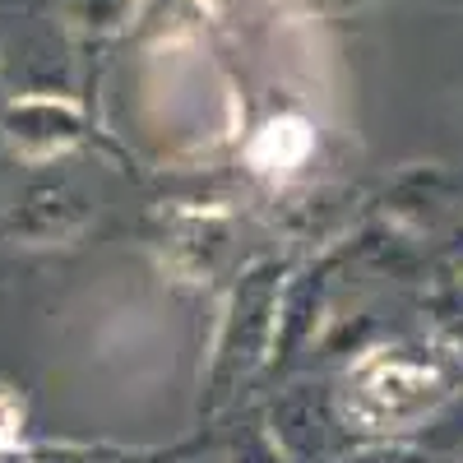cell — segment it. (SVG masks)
Returning <instances> with one entry per match:
<instances>
[{
	"label": "cell",
	"instance_id": "obj_1",
	"mask_svg": "<svg viewBox=\"0 0 463 463\" xmlns=\"http://www.w3.org/2000/svg\"><path fill=\"white\" fill-rule=\"evenodd\" d=\"M449 394V375L427 362L408 357L403 347H380L362 357L347 384V421L362 431H412L440 399Z\"/></svg>",
	"mask_w": 463,
	"mask_h": 463
},
{
	"label": "cell",
	"instance_id": "obj_2",
	"mask_svg": "<svg viewBox=\"0 0 463 463\" xmlns=\"http://www.w3.org/2000/svg\"><path fill=\"white\" fill-rule=\"evenodd\" d=\"M279 320H283V274L279 264H255L241 279L232 311L222 320L218 366L250 371L269 353V343H279Z\"/></svg>",
	"mask_w": 463,
	"mask_h": 463
},
{
	"label": "cell",
	"instance_id": "obj_3",
	"mask_svg": "<svg viewBox=\"0 0 463 463\" xmlns=\"http://www.w3.org/2000/svg\"><path fill=\"white\" fill-rule=\"evenodd\" d=\"M5 135L28 158H52L84 135V116L56 93H28L5 111Z\"/></svg>",
	"mask_w": 463,
	"mask_h": 463
},
{
	"label": "cell",
	"instance_id": "obj_4",
	"mask_svg": "<svg viewBox=\"0 0 463 463\" xmlns=\"http://www.w3.org/2000/svg\"><path fill=\"white\" fill-rule=\"evenodd\" d=\"M306 153H311V130L301 121H269L250 144V163L260 172H292Z\"/></svg>",
	"mask_w": 463,
	"mask_h": 463
},
{
	"label": "cell",
	"instance_id": "obj_5",
	"mask_svg": "<svg viewBox=\"0 0 463 463\" xmlns=\"http://www.w3.org/2000/svg\"><path fill=\"white\" fill-rule=\"evenodd\" d=\"M412 440L431 454H449L458 458L463 454V390H449L427 417L412 427Z\"/></svg>",
	"mask_w": 463,
	"mask_h": 463
},
{
	"label": "cell",
	"instance_id": "obj_6",
	"mask_svg": "<svg viewBox=\"0 0 463 463\" xmlns=\"http://www.w3.org/2000/svg\"><path fill=\"white\" fill-rule=\"evenodd\" d=\"M135 10V0H65V19L89 33H111L121 28Z\"/></svg>",
	"mask_w": 463,
	"mask_h": 463
},
{
	"label": "cell",
	"instance_id": "obj_7",
	"mask_svg": "<svg viewBox=\"0 0 463 463\" xmlns=\"http://www.w3.org/2000/svg\"><path fill=\"white\" fill-rule=\"evenodd\" d=\"M431 325H436V343L449 357H463V288H449L431 301Z\"/></svg>",
	"mask_w": 463,
	"mask_h": 463
},
{
	"label": "cell",
	"instance_id": "obj_8",
	"mask_svg": "<svg viewBox=\"0 0 463 463\" xmlns=\"http://www.w3.org/2000/svg\"><path fill=\"white\" fill-rule=\"evenodd\" d=\"M338 463H436V454L421 449L417 440H375L366 449L343 454Z\"/></svg>",
	"mask_w": 463,
	"mask_h": 463
},
{
	"label": "cell",
	"instance_id": "obj_9",
	"mask_svg": "<svg viewBox=\"0 0 463 463\" xmlns=\"http://www.w3.org/2000/svg\"><path fill=\"white\" fill-rule=\"evenodd\" d=\"M19 445V403L10 394H0V449Z\"/></svg>",
	"mask_w": 463,
	"mask_h": 463
},
{
	"label": "cell",
	"instance_id": "obj_10",
	"mask_svg": "<svg viewBox=\"0 0 463 463\" xmlns=\"http://www.w3.org/2000/svg\"><path fill=\"white\" fill-rule=\"evenodd\" d=\"M0 463H37L33 454H24L19 445H10V449H0Z\"/></svg>",
	"mask_w": 463,
	"mask_h": 463
}]
</instances>
